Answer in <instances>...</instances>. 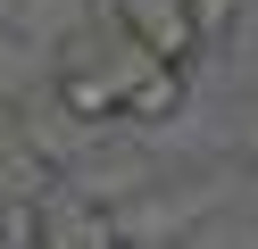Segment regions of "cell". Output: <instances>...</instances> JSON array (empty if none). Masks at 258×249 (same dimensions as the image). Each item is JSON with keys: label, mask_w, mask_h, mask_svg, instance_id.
<instances>
[{"label": "cell", "mask_w": 258, "mask_h": 249, "mask_svg": "<svg viewBox=\"0 0 258 249\" xmlns=\"http://www.w3.org/2000/svg\"><path fill=\"white\" fill-rule=\"evenodd\" d=\"M25 249H134L117 199L75 191V183H42L25 199Z\"/></svg>", "instance_id": "cell-1"}, {"label": "cell", "mask_w": 258, "mask_h": 249, "mask_svg": "<svg viewBox=\"0 0 258 249\" xmlns=\"http://www.w3.org/2000/svg\"><path fill=\"white\" fill-rule=\"evenodd\" d=\"M108 17H117L125 42L158 50V58H175V66L208 58V33H200V17H191V0H108Z\"/></svg>", "instance_id": "cell-2"}, {"label": "cell", "mask_w": 258, "mask_h": 249, "mask_svg": "<svg viewBox=\"0 0 258 249\" xmlns=\"http://www.w3.org/2000/svg\"><path fill=\"white\" fill-rule=\"evenodd\" d=\"M191 17H200V33L217 42V33H225V25L241 17V0H191Z\"/></svg>", "instance_id": "cell-3"}, {"label": "cell", "mask_w": 258, "mask_h": 249, "mask_svg": "<svg viewBox=\"0 0 258 249\" xmlns=\"http://www.w3.org/2000/svg\"><path fill=\"white\" fill-rule=\"evenodd\" d=\"M241 141H250V158H258V116H250V125H241Z\"/></svg>", "instance_id": "cell-4"}, {"label": "cell", "mask_w": 258, "mask_h": 249, "mask_svg": "<svg viewBox=\"0 0 258 249\" xmlns=\"http://www.w3.org/2000/svg\"><path fill=\"white\" fill-rule=\"evenodd\" d=\"M9 133H17V116H0V141H9Z\"/></svg>", "instance_id": "cell-5"}]
</instances>
